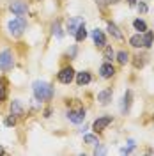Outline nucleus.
Instances as JSON below:
<instances>
[{"mask_svg":"<svg viewBox=\"0 0 154 156\" xmlns=\"http://www.w3.org/2000/svg\"><path fill=\"white\" fill-rule=\"evenodd\" d=\"M32 89H34V96L37 101H50L53 98V87L48 82H43V80H37L32 83Z\"/></svg>","mask_w":154,"mask_h":156,"instance_id":"1","label":"nucleus"},{"mask_svg":"<svg viewBox=\"0 0 154 156\" xmlns=\"http://www.w3.org/2000/svg\"><path fill=\"white\" fill-rule=\"evenodd\" d=\"M27 29V21L23 16H18V18H14L12 21H9V32L14 36V37H19L23 32Z\"/></svg>","mask_w":154,"mask_h":156,"instance_id":"2","label":"nucleus"},{"mask_svg":"<svg viewBox=\"0 0 154 156\" xmlns=\"http://www.w3.org/2000/svg\"><path fill=\"white\" fill-rule=\"evenodd\" d=\"M12 64H14V58H12L11 50H4L0 53V69L2 71H9V69H12Z\"/></svg>","mask_w":154,"mask_h":156,"instance_id":"3","label":"nucleus"},{"mask_svg":"<svg viewBox=\"0 0 154 156\" xmlns=\"http://www.w3.org/2000/svg\"><path fill=\"white\" fill-rule=\"evenodd\" d=\"M57 80L60 82V83H64V85H69V83L75 80V69L71 68V66L60 69V73L57 75Z\"/></svg>","mask_w":154,"mask_h":156,"instance_id":"4","label":"nucleus"},{"mask_svg":"<svg viewBox=\"0 0 154 156\" xmlns=\"http://www.w3.org/2000/svg\"><path fill=\"white\" fill-rule=\"evenodd\" d=\"M112 115H105V117H97L96 121L92 122V129L96 131V133H99V131H103V129H106L108 128V124H112Z\"/></svg>","mask_w":154,"mask_h":156,"instance_id":"5","label":"nucleus"},{"mask_svg":"<svg viewBox=\"0 0 154 156\" xmlns=\"http://www.w3.org/2000/svg\"><path fill=\"white\" fill-rule=\"evenodd\" d=\"M68 119L75 124H82L85 121V110L83 108H73L68 112Z\"/></svg>","mask_w":154,"mask_h":156,"instance_id":"6","label":"nucleus"},{"mask_svg":"<svg viewBox=\"0 0 154 156\" xmlns=\"http://www.w3.org/2000/svg\"><path fill=\"white\" fill-rule=\"evenodd\" d=\"M9 9L12 11V14H16V16H23V14H27V5H25V2H11Z\"/></svg>","mask_w":154,"mask_h":156,"instance_id":"7","label":"nucleus"},{"mask_svg":"<svg viewBox=\"0 0 154 156\" xmlns=\"http://www.w3.org/2000/svg\"><path fill=\"white\" fill-rule=\"evenodd\" d=\"M131 99H133V92H131V90H126V94L122 96V103H121V112H122V114H128V112H129Z\"/></svg>","mask_w":154,"mask_h":156,"instance_id":"8","label":"nucleus"},{"mask_svg":"<svg viewBox=\"0 0 154 156\" xmlns=\"http://www.w3.org/2000/svg\"><path fill=\"white\" fill-rule=\"evenodd\" d=\"M99 75H101V78H112L115 75V68H114L110 62H105V64L99 68Z\"/></svg>","mask_w":154,"mask_h":156,"instance_id":"9","label":"nucleus"},{"mask_svg":"<svg viewBox=\"0 0 154 156\" xmlns=\"http://www.w3.org/2000/svg\"><path fill=\"white\" fill-rule=\"evenodd\" d=\"M112 96H114V92H112V89H105V90H101L99 94H97V101L105 107L108 105L110 101H112Z\"/></svg>","mask_w":154,"mask_h":156,"instance_id":"10","label":"nucleus"},{"mask_svg":"<svg viewBox=\"0 0 154 156\" xmlns=\"http://www.w3.org/2000/svg\"><path fill=\"white\" fill-rule=\"evenodd\" d=\"M92 39H94V44H96V46H105V44H106L105 34H103L99 29H94V30H92Z\"/></svg>","mask_w":154,"mask_h":156,"instance_id":"11","label":"nucleus"},{"mask_svg":"<svg viewBox=\"0 0 154 156\" xmlns=\"http://www.w3.org/2000/svg\"><path fill=\"white\" fill-rule=\"evenodd\" d=\"M90 80H92V76H90V73L89 71H80V73H76V83L82 87V85H87V83H90Z\"/></svg>","mask_w":154,"mask_h":156,"instance_id":"12","label":"nucleus"},{"mask_svg":"<svg viewBox=\"0 0 154 156\" xmlns=\"http://www.w3.org/2000/svg\"><path fill=\"white\" fill-rule=\"evenodd\" d=\"M108 32H110V36H112V37H115L117 41H122V39H124V36H122L121 29L117 27L115 23H112V21L108 23Z\"/></svg>","mask_w":154,"mask_h":156,"instance_id":"13","label":"nucleus"},{"mask_svg":"<svg viewBox=\"0 0 154 156\" xmlns=\"http://www.w3.org/2000/svg\"><path fill=\"white\" fill-rule=\"evenodd\" d=\"M11 114L16 117H21L23 115V107H21V103H19L18 99H14L12 103H11Z\"/></svg>","mask_w":154,"mask_h":156,"instance_id":"14","label":"nucleus"},{"mask_svg":"<svg viewBox=\"0 0 154 156\" xmlns=\"http://www.w3.org/2000/svg\"><path fill=\"white\" fill-rule=\"evenodd\" d=\"M82 23H83V20H82V18H71L68 21V30L71 32V34H75V32H76V29L82 25Z\"/></svg>","mask_w":154,"mask_h":156,"instance_id":"15","label":"nucleus"},{"mask_svg":"<svg viewBox=\"0 0 154 156\" xmlns=\"http://www.w3.org/2000/svg\"><path fill=\"white\" fill-rule=\"evenodd\" d=\"M85 37H87V29H85V23H82L75 32V39L78 43H82V41H85Z\"/></svg>","mask_w":154,"mask_h":156,"instance_id":"16","label":"nucleus"},{"mask_svg":"<svg viewBox=\"0 0 154 156\" xmlns=\"http://www.w3.org/2000/svg\"><path fill=\"white\" fill-rule=\"evenodd\" d=\"M144 46L145 48H151L154 43V32H151V30H147V32H144Z\"/></svg>","mask_w":154,"mask_h":156,"instance_id":"17","label":"nucleus"},{"mask_svg":"<svg viewBox=\"0 0 154 156\" xmlns=\"http://www.w3.org/2000/svg\"><path fill=\"white\" fill-rule=\"evenodd\" d=\"M5 98H7V80L0 78V103L5 101Z\"/></svg>","mask_w":154,"mask_h":156,"instance_id":"18","label":"nucleus"},{"mask_svg":"<svg viewBox=\"0 0 154 156\" xmlns=\"http://www.w3.org/2000/svg\"><path fill=\"white\" fill-rule=\"evenodd\" d=\"M129 44H131L133 48H142V46H144V37H142L140 34H136V36H133V37L129 39Z\"/></svg>","mask_w":154,"mask_h":156,"instance_id":"19","label":"nucleus"},{"mask_svg":"<svg viewBox=\"0 0 154 156\" xmlns=\"http://www.w3.org/2000/svg\"><path fill=\"white\" fill-rule=\"evenodd\" d=\"M135 60H133V66H135L136 69H142L145 66V62H147V55H136V57H133Z\"/></svg>","mask_w":154,"mask_h":156,"instance_id":"20","label":"nucleus"},{"mask_svg":"<svg viewBox=\"0 0 154 156\" xmlns=\"http://www.w3.org/2000/svg\"><path fill=\"white\" fill-rule=\"evenodd\" d=\"M103 57H105L106 62H112V60H114V57H115V51H114V48H112V46H105Z\"/></svg>","mask_w":154,"mask_h":156,"instance_id":"21","label":"nucleus"},{"mask_svg":"<svg viewBox=\"0 0 154 156\" xmlns=\"http://www.w3.org/2000/svg\"><path fill=\"white\" fill-rule=\"evenodd\" d=\"M133 27H135L138 32H142V34H144V32H147V23H145L144 20H140V18L133 21Z\"/></svg>","mask_w":154,"mask_h":156,"instance_id":"22","label":"nucleus"},{"mask_svg":"<svg viewBox=\"0 0 154 156\" xmlns=\"http://www.w3.org/2000/svg\"><path fill=\"white\" fill-rule=\"evenodd\" d=\"M83 142L89 144V146H97V144H99V140H97L96 135H85L83 136Z\"/></svg>","mask_w":154,"mask_h":156,"instance_id":"23","label":"nucleus"},{"mask_svg":"<svg viewBox=\"0 0 154 156\" xmlns=\"http://www.w3.org/2000/svg\"><path fill=\"white\" fill-rule=\"evenodd\" d=\"M117 60H119L121 64H126V62L129 60V53H128V51H124V50H121V51L117 53Z\"/></svg>","mask_w":154,"mask_h":156,"instance_id":"24","label":"nucleus"},{"mask_svg":"<svg viewBox=\"0 0 154 156\" xmlns=\"http://www.w3.org/2000/svg\"><path fill=\"white\" fill-rule=\"evenodd\" d=\"M53 36H55L57 39H60L62 36H64V34H62V30H60V21H58V20L53 23Z\"/></svg>","mask_w":154,"mask_h":156,"instance_id":"25","label":"nucleus"},{"mask_svg":"<svg viewBox=\"0 0 154 156\" xmlns=\"http://www.w3.org/2000/svg\"><path fill=\"white\" fill-rule=\"evenodd\" d=\"M4 124H5V126H14V124H16V115H12V114H11L9 117H5Z\"/></svg>","mask_w":154,"mask_h":156,"instance_id":"26","label":"nucleus"},{"mask_svg":"<svg viewBox=\"0 0 154 156\" xmlns=\"http://www.w3.org/2000/svg\"><path fill=\"white\" fill-rule=\"evenodd\" d=\"M94 154L99 156V154H106V147L103 144H97L96 146V151H94Z\"/></svg>","mask_w":154,"mask_h":156,"instance_id":"27","label":"nucleus"},{"mask_svg":"<svg viewBox=\"0 0 154 156\" xmlns=\"http://www.w3.org/2000/svg\"><path fill=\"white\" fill-rule=\"evenodd\" d=\"M133 149H135V146H131V144H129L128 147H122V149H121V154H129Z\"/></svg>","mask_w":154,"mask_h":156,"instance_id":"28","label":"nucleus"},{"mask_svg":"<svg viewBox=\"0 0 154 156\" xmlns=\"http://www.w3.org/2000/svg\"><path fill=\"white\" fill-rule=\"evenodd\" d=\"M97 2V5H99V7H106V5H110V4H112V0H96Z\"/></svg>","mask_w":154,"mask_h":156,"instance_id":"29","label":"nucleus"},{"mask_svg":"<svg viewBox=\"0 0 154 156\" xmlns=\"http://www.w3.org/2000/svg\"><path fill=\"white\" fill-rule=\"evenodd\" d=\"M147 9H149V7H147L145 2H140V4H138V11H140V12H147Z\"/></svg>","mask_w":154,"mask_h":156,"instance_id":"30","label":"nucleus"},{"mask_svg":"<svg viewBox=\"0 0 154 156\" xmlns=\"http://www.w3.org/2000/svg\"><path fill=\"white\" fill-rule=\"evenodd\" d=\"M51 115V108H46V110H44V117H50Z\"/></svg>","mask_w":154,"mask_h":156,"instance_id":"31","label":"nucleus"},{"mask_svg":"<svg viewBox=\"0 0 154 156\" xmlns=\"http://www.w3.org/2000/svg\"><path fill=\"white\" fill-rule=\"evenodd\" d=\"M128 4H129V5L133 7V5H135V4H136V0H128Z\"/></svg>","mask_w":154,"mask_h":156,"instance_id":"32","label":"nucleus"},{"mask_svg":"<svg viewBox=\"0 0 154 156\" xmlns=\"http://www.w3.org/2000/svg\"><path fill=\"white\" fill-rule=\"evenodd\" d=\"M4 153H5V149H4V147L0 146V154H4Z\"/></svg>","mask_w":154,"mask_h":156,"instance_id":"33","label":"nucleus"},{"mask_svg":"<svg viewBox=\"0 0 154 156\" xmlns=\"http://www.w3.org/2000/svg\"><path fill=\"white\" fill-rule=\"evenodd\" d=\"M117 2H121V0H112V4H117Z\"/></svg>","mask_w":154,"mask_h":156,"instance_id":"34","label":"nucleus"},{"mask_svg":"<svg viewBox=\"0 0 154 156\" xmlns=\"http://www.w3.org/2000/svg\"><path fill=\"white\" fill-rule=\"evenodd\" d=\"M152 121H154V117H152Z\"/></svg>","mask_w":154,"mask_h":156,"instance_id":"35","label":"nucleus"}]
</instances>
